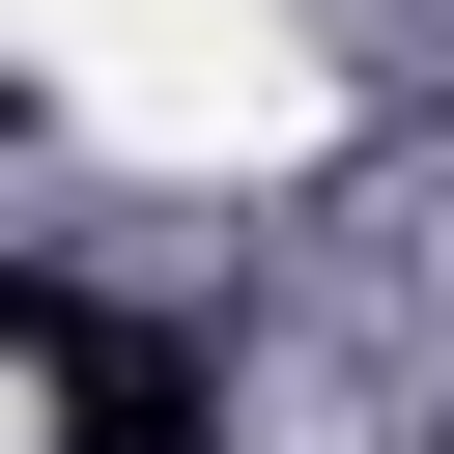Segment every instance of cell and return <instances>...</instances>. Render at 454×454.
Instances as JSON below:
<instances>
[{"label":"cell","mask_w":454,"mask_h":454,"mask_svg":"<svg viewBox=\"0 0 454 454\" xmlns=\"http://www.w3.org/2000/svg\"><path fill=\"white\" fill-rule=\"evenodd\" d=\"M426 454H454V426H426Z\"/></svg>","instance_id":"3"},{"label":"cell","mask_w":454,"mask_h":454,"mask_svg":"<svg viewBox=\"0 0 454 454\" xmlns=\"http://www.w3.org/2000/svg\"><path fill=\"white\" fill-rule=\"evenodd\" d=\"M85 340H114V312H85L57 255H0V369H85Z\"/></svg>","instance_id":"2"},{"label":"cell","mask_w":454,"mask_h":454,"mask_svg":"<svg viewBox=\"0 0 454 454\" xmlns=\"http://www.w3.org/2000/svg\"><path fill=\"white\" fill-rule=\"evenodd\" d=\"M57 454H227V312H114L57 369Z\"/></svg>","instance_id":"1"}]
</instances>
